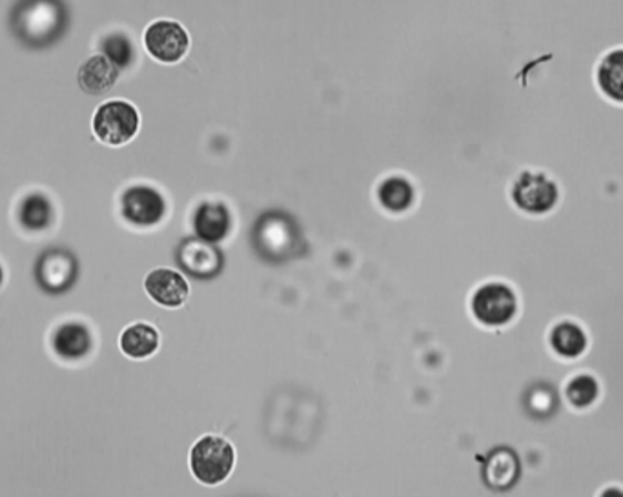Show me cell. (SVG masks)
Instances as JSON below:
<instances>
[{
    "label": "cell",
    "instance_id": "e0dca14e",
    "mask_svg": "<svg viewBox=\"0 0 623 497\" xmlns=\"http://www.w3.org/2000/svg\"><path fill=\"white\" fill-rule=\"evenodd\" d=\"M551 346L565 360H577L588 350V335L580 324L563 321L552 329Z\"/></svg>",
    "mask_w": 623,
    "mask_h": 497
},
{
    "label": "cell",
    "instance_id": "7402d4cb",
    "mask_svg": "<svg viewBox=\"0 0 623 497\" xmlns=\"http://www.w3.org/2000/svg\"><path fill=\"white\" fill-rule=\"evenodd\" d=\"M558 405L557 392L551 386L538 385L529 392L527 395V408L531 414L540 415V417H547L554 412Z\"/></svg>",
    "mask_w": 623,
    "mask_h": 497
},
{
    "label": "cell",
    "instance_id": "cb8c5ba5",
    "mask_svg": "<svg viewBox=\"0 0 623 497\" xmlns=\"http://www.w3.org/2000/svg\"><path fill=\"white\" fill-rule=\"evenodd\" d=\"M2 282H4V270H2V265H0V288H2Z\"/></svg>",
    "mask_w": 623,
    "mask_h": 497
},
{
    "label": "cell",
    "instance_id": "52a82bcc",
    "mask_svg": "<svg viewBox=\"0 0 623 497\" xmlns=\"http://www.w3.org/2000/svg\"><path fill=\"white\" fill-rule=\"evenodd\" d=\"M121 214L129 225L141 228L159 225L166 216L165 197L152 186H132L123 194Z\"/></svg>",
    "mask_w": 623,
    "mask_h": 497
},
{
    "label": "cell",
    "instance_id": "5b68a950",
    "mask_svg": "<svg viewBox=\"0 0 623 497\" xmlns=\"http://www.w3.org/2000/svg\"><path fill=\"white\" fill-rule=\"evenodd\" d=\"M518 310L516 293L509 284L492 281L485 282L473 298V313L485 327H503L510 323Z\"/></svg>",
    "mask_w": 623,
    "mask_h": 497
},
{
    "label": "cell",
    "instance_id": "8992f818",
    "mask_svg": "<svg viewBox=\"0 0 623 497\" xmlns=\"http://www.w3.org/2000/svg\"><path fill=\"white\" fill-rule=\"evenodd\" d=\"M145 48L155 61L176 64L190 50V35L176 21H155L146 28Z\"/></svg>",
    "mask_w": 623,
    "mask_h": 497
},
{
    "label": "cell",
    "instance_id": "8fae6325",
    "mask_svg": "<svg viewBox=\"0 0 623 497\" xmlns=\"http://www.w3.org/2000/svg\"><path fill=\"white\" fill-rule=\"evenodd\" d=\"M594 81L603 99L623 106V48H614L600 59Z\"/></svg>",
    "mask_w": 623,
    "mask_h": 497
},
{
    "label": "cell",
    "instance_id": "2e32d148",
    "mask_svg": "<svg viewBox=\"0 0 623 497\" xmlns=\"http://www.w3.org/2000/svg\"><path fill=\"white\" fill-rule=\"evenodd\" d=\"M197 236L201 237L205 242H219L228 236L230 231V216L222 205L217 203H207L203 205L196 214Z\"/></svg>",
    "mask_w": 623,
    "mask_h": 497
},
{
    "label": "cell",
    "instance_id": "6da1fadb",
    "mask_svg": "<svg viewBox=\"0 0 623 497\" xmlns=\"http://www.w3.org/2000/svg\"><path fill=\"white\" fill-rule=\"evenodd\" d=\"M68 13L61 0H21L11 15V28L30 46H48L66 30Z\"/></svg>",
    "mask_w": 623,
    "mask_h": 497
},
{
    "label": "cell",
    "instance_id": "30bf717a",
    "mask_svg": "<svg viewBox=\"0 0 623 497\" xmlns=\"http://www.w3.org/2000/svg\"><path fill=\"white\" fill-rule=\"evenodd\" d=\"M92 330L81 321H68L55 329L52 350L62 361H81L92 352Z\"/></svg>",
    "mask_w": 623,
    "mask_h": 497
},
{
    "label": "cell",
    "instance_id": "44dd1931",
    "mask_svg": "<svg viewBox=\"0 0 623 497\" xmlns=\"http://www.w3.org/2000/svg\"><path fill=\"white\" fill-rule=\"evenodd\" d=\"M600 394V385L593 375L582 374L572 377L567 383L565 395L569 403L577 408H588L593 405Z\"/></svg>",
    "mask_w": 623,
    "mask_h": 497
},
{
    "label": "cell",
    "instance_id": "277c9868",
    "mask_svg": "<svg viewBox=\"0 0 623 497\" xmlns=\"http://www.w3.org/2000/svg\"><path fill=\"white\" fill-rule=\"evenodd\" d=\"M141 126L139 112L126 101H108L101 104L93 115L95 137L108 146H123L137 135Z\"/></svg>",
    "mask_w": 623,
    "mask_h": 497
},
{
    "label": "cell",
    "instance_id": "3957f363",
    "mask_svg": "<svg viewBox=\"0 0 623 497\" xmlns=\"http://www.w3.org/2000/svg\"><path fill=\"white\" fill-rule=\"evenodd\" d=\"M236 465L233 446L217 436H205L190 452V467L194 476L205 485H219L225 482Z\"/></svg>",
    "mask_w": 623,
    "mask_h": 497
},
{
    "label": "cell",
    "instance_id": "603a6c76",
    "mask_svg": "<svg viewBox=\"0 0 623 497\" xmlns=\"http://www.w3.org/2000/svg\"><path fill=\"white\" fill-rule=\"evenodd\" d=\"M600 497H623V490H620L619 487H609L603 490Z\"/></svg>",
    "mask_w": 623,
    "mask_h": 497
},
{
    "label": "cell",
    "instance_id": "9c48e42d",
    "mask_svg": "<svg viewBox=\"0 0 623 497\" xmlns=\"http://www.w3.org/2000/svg\"><path fill=\"white\" fill-rule=\"evenodd\" d=\"M145 290L155 303L166 308H179L190 296L185 277L170 268H157L145 279Z\"/></svg>",
    "mask_w": 623,
    "mask_h": 497
},
{
    "label": "cell",
    "instance_id": "9a60e30c",
    "mask_svg": "<svg viewBox=\"0 0 623 497\" xmlns=\"http://www.w3.org/2000/svg\"><path fill=\"white\" fill-rule=\"evenodd\" d=\"M180 262L191 276L210 277L219 272L221 256L210 242L190 241L180 250Z\"/></svg>",
    "mask_w": 623,
    "mask_h": 497
},
{
    "label": "cell",
    "instance_id": "ba28073f",
    "mask_svg": "<svg viewBox=\"0 0 623 497\" xmlns=\"http://www.w3.org/2000/svg\"><path fill=\"white\" fill-rule=\"evenodd\" d=\"M77 276V262L68 251L52 250L44 253L37 267V277L48 292L62 293L72 287Z\"/></svg>",
    "mask_w": 623,
    "mask_h": 497
},
{
    "label": "cell",
    "instance_id": "ac0fdd59",
    "mask_svg": "<svg viewBox=\"0 0 623 497\" xmlns=\"http://www.w3.org/2000/svg\"><path fill=\"white\" fill-rule=\"evenodd\" d=\"M55 211L46 195L31 194L22 200L19 208V221L30 231L48 230L53 225Z\"/></svg>",
    "mask_w": 623,
    "mask_h": 497
},
{
    "label": "cell",
    "instance_id": "5bb4252c",
    "mask_svg": "<svg viewBox=\"0 0 623 497\" xmlns=\"http://www.w3.org/2000/svg\"><path fill=\"white\" fill-rule=\"evenodd\" d=\"M120 346L129 360H146L159 349V332L148 323L129 324L121 333Z\"/></svg>",
    "mask_w": 623,
    "mask_h": 497
},
{
    "label": "cell",
    "instance_id": "7c38bea8",
    "mask_svg": "<svg viewBox=\"0 0 623 497\" xmlns=\"http://www.w3.org/2000/svg\"><path fill=\"white\" fill-rule=\"evenodd\" d=\"M521 465L515 451L496 448L485 463L484 479L495 490H509L520 479Z\"/></svg>",
    "mask_w": 623,
    "mask_h": 497
},
{
    "label": "cell",
    "instance_id": "4fadbf2b",
    "mask_svg": "<svg viewBox=\"0 0 623 497\" xmlns=\"http://www.w3.org/2000/svg\"><path fill=\"white\" fill-rule=\"evenodd\" d=\"M120 70L103 55L90 56L79 70V86L90 95H103L114 87Z\"/></svg>",
    "mask_w": 623,
    "mask_h": 497
},
{
    "label": "cell",
    "instance_id": "7a4b0ae2",
    "mask_svg": "<svg viewBox=\"0 0 623 497\" xmlns=\"http://www.w3.org/2000/svg\"><path fill=\"white\" fill-rule=\"evenodd\" d=\"M510 203L529 217H546L557 210L562 190L557 180L543 169L527 168L510 183Z\"/></svg>",
    "mask_w": 623,
    "mask_h": 497
},
{
    "label": "cell",
    "instance_id": "d6986e66",
    "mask_svg": "<svg viewBox=\"0 0 623 497\" xmlns=\"http://www.w3.org/2000/svg\"><path fill=\"white\" fill-rule=\"evenodd\" d=\"M377 199L382 203L383 208L388 211H405L413 206L414 190L408 180L402 177H391L382 183L377 190Z\"/></svg>",
    "mask_w": 623,
    "mask_h": 497
},
{
    "label": "cell",
    "instance_id": "ffe728a7",
    "mask_svg": "<svg viewBox=\"0 0 623 497\" xmlns=\"http://www.w3.org/2000/svg\"><path fill=\"white\" fill-rule=\"evenodd\" d=\"M101 53L106 56L117 70H126L134 62L135 50L134 44L124 33H112L104 37L101 42Z\"/></svg>",
    "mask_w": 623,
    "mask_h": 497
}]
</instances>
